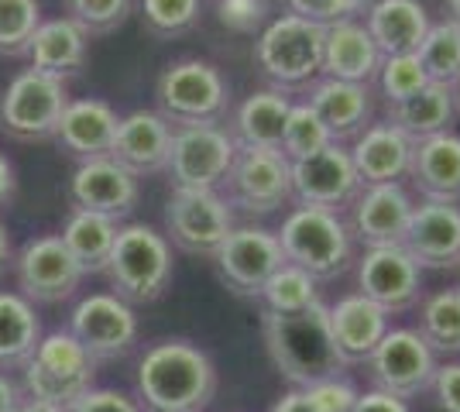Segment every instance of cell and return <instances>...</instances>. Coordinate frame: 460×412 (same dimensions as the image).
<instances>
[{
  "mask_svg": "<svg viewBox=\"0 0 460 412\" xmlns=\"http://www.w3.org/2000/svg\"><path fill=\"white\" fill-rule=\"evenodd\" d=\"M412 148H416V141L405 137L395 124H388L385 118H375L361 135L347 145L361 186L402 182V179H409Z\"/></svg>",
  "mask_w": 460,
  "mask_h": 412,
  "instance_id": "obj_22",
  "label": "cell"
},
{
  "mask_svg": "<svg viewBox=\"0 0 460 412\" xmlns=\"http://www.w3.org/2000/svg\"><path fill=\"white\" fill-rule=\"evenodd\" d=\"M169 145H172V124L158 110H131L117 124L111 158L137 179L158 176L169 165Z\"/></svg>",
  "mask_w": 460,
  "mask_h": 412,
  "instance_id": "obj_23",
  "label": "cell"
},
{
  "mask_svg": "<svg viewBox=\"0 0 460 412\" xmlns=\"http://www.w3.org/2000/svg\"><path fill=\"white\" fill-rule=\"evenodd\" d=\"M207 0H135V11L141 28L152 39L172 41L199 28Z\"/></svg>",
  "mask_w": 460,
  "mask_h": 412,
  "instance_id": "obj_36",
  "label": "cell"
},
{
  "mask_svg": "<svg viewBox=\"0 0 460 412\" xmlns=\"http://www.w3.org/2000/svg\"><path fill=\"white\" fill-rule=\"evenodd\" d=\"M14 412H66V409H58V406H49V402H35V399H28V402H21Z\"/></svg>",
  "mask_w": 460,
  "mask_h": 412,
  "instance_id": "obj_52",
  "label": "cell"
},
{
  "mask_svg": "<svg viewBox=\"0 0 460 412\" xmlns=\"http://www.w3.org/2000/svg\"><path fill=\"white\" fill-rule=\"evenodd\" d=\"M137 395L148 412H203L217 395L210 354L190 340H162L137 364Z\"/></svg>",
  "mask_w": 460,
  "mask_h": 412,
  "instance_id": "obj_1",
  "label": "cell"
},
{
  "mask_svg": "<svg viewBox=\"0 0 460 412\" xmlns=\"http://www.w3.org/2000/svg\"><path fill=\"white\" fill-rule=\"evenodd\" d=\"M416 56H420L429 83H447V86H454L460 76V28L447 18L433 21L429 31H426V39H422V45L416 48Z\"/></svg>",
  "mask_w": 460,
  "mask_h": 412,
  "instance_id": "obj_37",
  "label": "cell"
},
{
  "mask_svg": "<svg viewBox=\"0 0 460 412\" xmlns=\"http://www.w3.org/2000/svg\"><path fill=\"white\" fill-rule=\"evenodd\" d=\"M323 39L326 28L282 11L254 35L251 59L269 86L296 93V90H306L313 79H320Z\"/></svg>",
  "mask_w": 460,
  "mask_h": 412,
  "instance_id": "obj_3",
  "label": "cell"
},
{
  "mask_svg": "<svg viewBox=\"0 0 460 412\" xmlns=\"http://www.w3.org/2000/svg\"><path fill=\"white\" fill-rule=\"evenodd\" d=\"M66 18L76 24L86 39L111 35L124 28V21L135 14V0H62Z\"/></svg>",
  "mask_w": 460,
  "mask_h": 412,
  "instance_id": "obj_40",
  "label": "cell"
},
{
  "mask_svg": "<svg viewBox=\"0 0 460 412\" xmlns=\"http://www.w3.org/2000/svg\"><path fill=\"white\" fill-rule=\"evenodd\" d=\"M288 14L313 21L320 28H333L344 21H361L375 0H282Z\"/></svg>",
  "mask_w": 460,
  "mask_h": 412,
  "instance_id": "obj_43",
  "label": "cell"
},
{
  "mask_svg": "<svg viewBox=\"0 0 460 412\" xmlns=\"http://www.w3.org/2000/svg\"><path fill=\"white\" fill-rule=\"evenodd\" d=\"M41 24L39 0H0V56H28L31 35Z\"/></svg>",
  "mask_w": 460,
  "mask_h": 412,
  "instance_id": "obj_41",
  "label": "cell"
},
{
  "mask_svg": "<svg viewBox=\"0 0 460 412\" xmlns=\"http://www.w3.org/2000/svg\"><path fill=\"white\" fill-rule=\"evenodd\" d=\"M261 306H265V313H303L309 306H316V302H323L320 299V282L313 278L309 272H303L299 265H279L271 278L261 285Z\"/></svg>",
  "mask_w": 460,
  "mask_h": 412,
  "instance_id": "obj_35",
  "label": "cell"
},
{
  "mask_svg": "<svg viewBox=\"0 0 460 412\" xmlns=\"http://www.w3.org/2000/svg\"><path fill=\"white\" fill-rule=\"evenodd\" d=\"M426 83H429V76H426V69H422L420 56L409 52V56H385L382 69H378V76H375V90H378V97H382L385 107H395V103H402V100L416 97Z\"/></svg>",
  "mask_w": 460,
  "mask_h": 412,
  "instance_id": "obj_39",
  "label": "cell"
},
{
  "mask_svg": "<svg viewBox=\"0 0 460 412\" xmlns=\"http://www.w3.org/2000/svg\"><path fill=\"white\" fill-rule=\"evenodd\" d=\"M361 193V179L350 162L347 145H326L323 152L292 162V203L320 206L333 214H347V206Z\"/></svg>",
  "mask_w": 460,
  "mask_h": 412,
  "instance_id": "obj_14",
  "label": "cell"
},
{
  "mask_svg": "<svg viewBox=\"0 0 460 412\" xmlns=\"http://www.w3.org/2000/svg\"><path fill=\"white\" fill-rule=\"evenodd\" d=\"M457 114V93L447 83H426L416 97L402 100L395 107H385V120L395 124L412 141H426V137L454 131Z\"/></svg>",
  "mask_w": 460,
  "mask_h": 412,
  "instance_id": "obj_30",
  "label": "cell"
},
{
  "mask_svg": "<svg viewBox=\"0 0 460 412\" xmlns=\"http://www.w3.org/2000/svg\"><path fill=\"white\" fill-rule=\"evenodd\" d=\"M69 103L66 83L45 76L39 69H24L0 93V135L11 141H52L62 110Z\"/></svg>",
  "mask_w": 460,
  "mask_h": 412,
  "instance_id": "obj_9",
  "label": "cell"
},
{
  "mask_svg": "<svg viewBox=\"0 0 460 412\" xmlns=\"http://www.w3.org/2000/svg\"><path fill=\"white\" fill-rule=\"evenodd\" d=\"M326 323L344 364H361L392 330V313H385L367 295L350 293L341 295L333 306H326Z\"/></svg>",
  "mask_w": 460,
  "mask_h": 412,
  "instance_id": "obj_24",
  "label": "cell"
},
{
  "mask_svg": "<svg viewBox=\"0 0 460 412\" xmlns=\"http://www.w3.org/2000/svg\"><path fill=\"white\" fill-rule=\"evenodd\" d=\"M237 227V216L217 189H172L165 199V241L179 251L213 258Z\"/></svg>",
  "mask_w": 460,
  "mask_h": 412,
  "instance_id": "obj_10",
  "label": "cell"
},
{
  "mask_svg": "<svg viewBox=\"0 0 460 412\" xmlns=\"http://www.w3.org/2000/svg\"><path fill=\"white\" fill-rule=\"evenodd\" d=\"M358 293L378 302L385 313H405L420 306L422 268L402 244L365 248V255L358 258Z\"/></svg>",
  "mask_w": 460,
  "mask_h": 412,
  "instance_id": "obj_16",
  "label": "cell"
},
{
  "mask_svg": "<svg viewBox=\"0 0 460 412\" xmlns=\"http://www.w3.org/2000/svg\"><path fill=\"white\" fill-rule=\"evenodd\" d=\"M382 52L375 39L367 35L365 18L361 21H344L326 28L323 39V69L320 76L341 79V83H365L375 86V76L382 69Z\"/></svg>",
  "mask_w": 460,
  "mask_h": 412,
  "instance_id": "obj_26",
  "label": "cell"
},
{
  "mask_svg": "<svg viewBox=\"0 0 460 412\" xmlns=\"http://www.w3.org/2000/svg\"><path fill=\"white\" fill-rule=\"evenodd\" d=\"M303 100L313 107V114L323 120L333 145H350L378 118L375 86H365V83H341V79L320 76L303 90Z\"/></svg>",
  "mask_w": 460,
  "mask_h": 412,
  "instance_id": "obj_21",
  "label": "cell"
},
{
  "mask_svg": "<svg viewBox=\"0 0 460 412\" xmlns=\"http://www.w3.org/2000/svg\"><path fill=\"white\" fill-rule=\"evenodd\" d=\"M103 272L114 285V295L128 306L155 302L172 282V244L148 224H128L117 231Z\"/></svg>",
  "mask_w": 460,
  "mask_h": 412,
  "instance_id": "obj_6",
  "label": "cell"
},
{
  "mask_svg": "<svg viewBox=\"0 0 460 412\" xmlns=\"http://www.w3.org/2000/svg\"><path fill=\"white\" fill-rule=\"evenodd\" d=\"M365 364L378 392H388L405 402L429 392L440 368L433 347L422 340L416 327H392Z\"/></svg>",
  "mask_w": 460,
  "mask_h": 412,
  "instance_id": "obj_12",
  "label": "cell"
},
{
  "mask_svg": "<svg viewBox=\"0 0 460 412\" xmlns=\"http://www.w3.org/2000/svg\"><path fill=\"white\" fill-rule=\"evenodd\" d=\"M443 14H447V21H454L460 28V0H443Z\"/></svg>",
  "mask_w": 460,
  "mask_h": 412,
  "instance_id": "obj_53",
  "label": "cell"
},
{
  "mask_svg": "<svg viewBox=\"0 0 460 412\" xmlns=\"http://www.w3.org/2000/svg\"><path fill=\"white\" fill-rule=\"evenodd\" d=\"M271 412H320V409L309 402V395L303 389H292V392H286L271 406Z\"/></svg>",
  "mask_w": 460,
  "mask_h": 412,
  "instance_id": "obj_48",
  "label": "cell"
},
{
  "mask_svg": "<svg viewBox=\"0 0 460 412\" xmlns=\"http://www.w3.org/2000/svg\"><path fill=\"white\" fill-rule=\"evenodd\" d=\"M96 361L69 330L41 337L35 354L24 361V389L35 402L69 409L83 392L93 389Z\"/></svg>",
  "mask_w": 460,
  "mask_h": 412,
  "instance_id": "obj_8",
  "label": "cell"
},
{
  "mask_svg": "<svg viewBox=\"0 0 460 412\" xmlns=\"http://www.w3.org/2000/svg\"><path fill=\"white\" fill-rule=\"evenodd\" d=\"M86 56H90V39L69 18L41 21L39 31L31 35V45H28L31 69L62 79V83H66V76H76L86 66Z\"/></svg>",
  "mask_w": 460,
  "mask_h": 412,
  "instance_id": "obj_31",
  "label": "cell"
},
{
  "mask_svg": "<svg viewBox=\"0 0 460 412\" xmlns=\"http://www.w3.org/2000/svg\"><path fill=\"white\" fill-rule=\"evenodd\" d=\"M412 206L416 199L405 189V182H378V186H361V193L347 206L344 220L358 244L388 248V244H402Z\"/></svg>",
  "mask_w": 460,
  "mask_h": 412,
  "instance_id": "obj_18",
  "label": "cell"
},
{
  "mask_svg": "<svg viewBox=\"0 0 460 412\" xmlns=\"http://www.w3.org/2000/svg\"><path fill=\"white\" fill-rule=\"evenodd\" d=\"M275 234L286 261L299 265L316 282L341 278L354 265L358 241L350 234L344 214L320 210V206H292L282 220V231Z\"/></svg>",
  "mask_w": 460,
  "mask_h": 412,
  "instance_id": "obj_5",
  "label": "cell"
},
{
  "mask_svg": "<svg viewBox=\"0 0 460 412\" xmlns=\"http://www.w3.org/2000/svg\"><path fill=\"white\" fill-rule=\"evenodd\" d=\"M429 392H433L437 412H460V361L437 368V378H433Z\"/></svg>",
  "mask_w": 460,
  "mask_h": 412,
  "instance_id": "obj_46",
  "label": "cell"
},
{
  "mask_svg": "<svg viewBox=\"0 0 460 412\" xmlns=\"http://www.w3.org/2000/svg\"><path fill=\"white\" fill-rule=\"evenodd\" d=\"M210 14L230 35H258L279 14V0H210Z\"/></svg>",
  "mask_w": 460,
  "mask_h": 412,
  "instance_id": "obj_42",
  "label": "cell"
},
{
  "mask_svg": "<svg viewBox=\"0 0 460 412\" xmlns=\"http://www.w3.org/2000/svg\"><path fill=\"white\" fill-rule=\"evenodd\" d=\"M158 114L172 127L190 124H224L234 110V90L224 69L210 59H175L155 79Z\"/></svg>",
  "mask_w": 460,
  "mask_h": 412,
  "instance_id": "obj_4",
  "label": "cell"
},
{
  "mask_svg": "<svg viewBox=\"0 0 460 412\" xmlns=\"http://www.w3.org/2000/svg\"><path fill=\"white\" fill-rule=\"evenodd\" d=\"M420 337L433 347V354H460V285L437 289L420 299Z\"/></svg>",
  "mask_w": 460,
  "mask_h": 412,
  "instance_id": "obj_34",
  "label": "cell"
},
{
  "mask_svg": "<svg viewBox=\"0 0 460 412\" xmlns=\"http://www.w3.org/2000/svg\"><path fill=\"white\" fill-rule=\"evenodd\" d=\"M234 155H237V141L224 124L172 127L165 176L172 189H220Z\"/></svg>",
  "mask_w": 460,
  "mask_h": 412,
  "instance_id": "obj_11",
  "label": "cell"
},
{
  "mask_svg": "<svg viewBox=\"0 0 460 412\" xmlns=\"http://www.w3.org/2000/svg\"><path fill=\"white\" fill-rule=\"evenodd\" d=\"M326 145H333V141L326 135L323 120L313 114V107H309L306 100H292V110H288L279 152H282L288 162H303V158L323 152Z\"/></svg>",
  "mask_w": 460,
  "mask_h": 412,
  "instance_id": "obj_38",
  "label": "cell"
},
{
  "mask_svg": "<svg viewBox=\"0 0 460 412\" xmlns=\"http://www.w3.org/2000/svg\"><path fill=\"white\" fill-rule=\"evenodd\" d=\"M288 110H292V93L275 90V86H261L230 110V120L224 127L237 141V148H279Z\"/></svg>",
  "mask_w": 460,
  "mask_h": 412,
  "instance_id": "obj_27",
  "label": "cell"
},
{
  "mask_svg": "<svg viewBox=\"0 0 460 412\" xmlns=\"http://www.w3.org/2000/svg\"><path fill=\"white\" fill-rule=\"evenodd\" d=\"M117 220H107L100 214H86V210H73L58 241L66 244V251L76 258V265L86 272H103L107 258H111V248H114L117 237Z\"/></svg>",
  "mask_w": 460,
  "mask_h": 412,
  "instance_id": "obj_33",
  "label": "cell"
},
{
  "mask_svg": "<svg viewBox=\"0 0 460 412\" xmlns=\"http://www.w3.org/2000/svg\"><path fill=\"white\" fill-rule=\"evenodd\" d=\"M137 197H141V179L111 155L79 162L69 179V199L76 203V210L100 214L107 220H124L135 214Z\"/></svg>",
  "mask_w": 460,
  "mask_h": 412,
  "instance_id": "obj_19",
  "label": "cell"
},
{
  "mask_svg": "<svg viewBox=\"0 0 460 412\" xmlns=\"http://www.w3.org/2000/svg\"><path fill=\"white\" fill-rule=\"evenodd\" d=\"M429 11L422 0H375L365 14L367 35L375 39L382 56H409L416 52L429 31Z\"/></svg>",
  "mask_w": 460,
  "mask_h": 412,
  "instance_id": "obj_29",
  "label": "cell"
},
{
  "mask_svg": "<svg viewBox=\"0 0 460 412\" xmlns=\"http://www.w3.org/2000/svg\"><path fill=\"white\" fill-rule=\"evenodd\" d=\"M409 182L420 193V199H437V203H457L460 206V135H447L416 141L412 148V165H409Z\"/></svg>",
  "mask_w": 460,
  "mask_h": 412,
  "instance_id": "obj_28",
  "label": "cell"
},
{
  "mask_svg": "<svg viewBox=\"0 0 460 412\" xmlns=\"http://www.w3.org/2000/svg\"><path fill=\"white\" fill-rule=\"evenodd\" d=\"M41 340L35 306L18 293H0V372L24 364Z\"/></svg>",
  "mask_w": 460,
  "mask_h": 412,
  "instance_id": "obj_32",
  "label": "cell"
},
{
  "mask_svg": "<svg viewBox=\"0 0 460 412\" xmlns=\"http://www.w3.org/2000/svg\"><path fill=\"white\" fill-rule=\"evenodd\" d=\"M117 124H120V118H117V110L107 100H69L66 110H62V120H58L56 141L58 148L69 158H76V162L103 158L111 155Z\"/></svg>",
  "mask_w": 460,
  "mask_h": 412,
  "instance_id": "obj_25",
  "label": "cell"
},
{
  "mask_svg": "<svg viewBox=\"0 0 460 412\" xmlns=\"http://www.w3.org/2000/svg\"><path fill=\"white\" fill-rule=\"evenodd\" d=\"M303 392L309 395V402L320 412H350L354 402H358V395H361L347 374H333V378H323V381H313Z\"/></svg>",
  "mask_w": 460,
  "mask_h": 412,
  "instance_id": "obj_44",
  "label": "cell"
},
{
  "mask_svg": "<svg viewBox=\"0 0 460 412\" xmlns=\"http://www.w3.org/2000/svg\"><path fill=\"white\" fill-rule=\"evenodd\" d=\"M213 265H217V272H220L230 293L244 295V299H258V293L271 278V272L279 265H286V255H282V244H279L275 231L241 224L217 248Z\"/></svg>",
  "mask_w": 460,
  "mask_h": 412,
  "instance_id": "obj_13",
  "label": "cell"
},
{
  "mask_svg": "<svg viewBox=\"0 0 460 412\" xmlns=\"http://www.w3.org/2000/svg\"><path fill=\"white\" fill-rule=\"evenodd\" d=\"M18 406H21L18 385H14L7 374H0V412H14Z\"/></svg>",
  "mask_w": 460,
  "mask_h": 412,
  "instance_id": "obj_50",
  "label": "cell"
},
{
  "mask_svg": "<svg viewBox=\"0 0 460 412\" xmlns=\"http://www.w3.org/2000/svg\"><path fill=\"white\" fill-rule=\"evenodd\" d=\"M14 272H18L24 299L41 302V306L66 302L83 282V268L76 265V258L66 251L58 234L31 237L14 258Z\"/></svg>",
  "mask_w": 460,
  "mask_h": 412,
  "instance_id": "obj_15",
  "label": "cell"
},
{
  "mask_svg": "<svg viewBox=\"0 0 460 412\" xmlns=\"http://www.w3.org/2000/svg\"><path fill=\"white\" fill-rule=\"evenodd\" d=\"M14 189H18V179H14V165L11 158L0 152V210L14 199Z\"/></svg>",
  "mask_w": 460,
  "mask_h": 412,
  "instance_id": "obj_49",
  "label": "cell"
},
{
  "mask_svg": "<svg viewBox=\"0 0 460 412\" xmlns=\"http://www.w3.org/2000/svg\"><path fill=\"white\" fill-rule=\"evenodd\" d=\"M14 261V248H11V234H7V227L0 224V275L7 272V265Z\"/></svg>",
  "mask_w": 460,
  "mask_h": 412,
  "instance_id": "obj_51",
  "label": "cell"
},
{
  "mask_svg": "<svg viewBox=\"0 0 460 412\" xmlns=\"http://www.w3.org/2000/svg\"><path fill=\"white\" fill-rule=\"evenodd\" d=\"M261 337L271 364L292 389H306L333 374H344V357L337 351L326 302H316L303 313H261Z\"/></svg>",
  "mask_w": 460,
  "mask_h": 412,
  "instance_id": "obj_2",
  "label": "cell"
},
{
  "mask_svg": "<svg viewBox=\"0 0 460 412\" xmlns=\"http://www.w3.org/2000/svg\"><path fill=\"white\" fill-rule=\"evenodd\" d=\"M69 334L86 347L93 361L124 357L137 340L135 310L114 293L86 295L69 316Z\"/></svg>",
  "mask_w": 460,
  "mask_h": 412,
  "instance_id": "obj_17",
  "label": "cell"
},
{
  "mask_svg": "<svg viewBox=\"0 0 460 412\" xmlns=\"http://www.w3.org/2000/svg\"><path fill=\"white\" fill-rule=\"evenodd\" d=\"M234 216H271L292 203V162L279 148H237L217 189Z\"/></svg>",
  "mask_w": 460,
  "mask_h": 412,
  "instance_id": "obj_7",
  "label": "cell"
},
{
  "mask_svg": "<svg viewBox=\"0 0 460 412\" xmlns=\"http://www.w3.org/2000/svg\"><path fill=\"white\" fill-rule=\"evenodd\" d=\"M457 268H460V261H457Z\"/></svg>",
  "mask_w": 460,
  "mask_h": 412,
  "instance_id": "obj_55",
  "label": "cell"
},
{
  "mask_svg": "<svg viewBox=\"0 0 460 412\" xmlns=\"http://www.w3.org/2000/svg\"><path fill=\"white\" fill-rule=\"evenodd\" d=\"M350 412H412V409H409L405 399H395V395L371 389V392L358 395V402H354V409Z\"/></svg>",
  "mask_w": 460,
  "mask_h": 412,
  "instance_id": "obj_47",
  "label": "cell"
},
{
  "mask_svg": "<svg viewBox=\"0 0 460 412\" xmlns=\"http://www.w3.org/2000/svg\"><path fill=\"white\" fill-rule=\"evenodd\" d=\"M454 93H457V110H460V76H457V83H454Z\"/></svg>",
  "mask_w": 460,
  "mask_h": 412,
  "instance_id": "obj_54",
  "label": "cell"
},
{
  "mask_svg": "<svg viewBox=\"0 0 460 412\" xmlns=\"http://www.w3.org/2000/svg\"><path fill=\"white\" fill-rule=\"evenodd\" d=\"M402 248L422 272H443L457 268L460 261V206L457 203H437L420 199L412 206L409 227H405Z\"/></svg>",
  "mask_w": 460,
  "mask_h": 412,
  "instance_id": "obj_20",
  "label": "cell"
},
{
  "mask_svg": "<svg viewBox=\"0 0 460 412\" xmlns=\"http://www.w3.org/2000/svg\"><path fill=\"white\" fill-rule=\"evenodd\" d=\"M66 412H141V406L131 395L117 392V389H90Z\"/></svg>",
  "mask_w": 460,
  "mask_h": 412,
  "instance_id": "obj_45",
  "label": "cell"
}]
</instances>
